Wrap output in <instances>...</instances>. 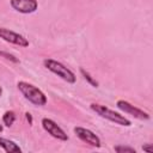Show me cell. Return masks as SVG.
Masks as SVG:
<instances>
[{
  "mask_svg": "<svg viewBox=\"0 0 153 153\" xmlns=\"http://www.w3.org/2000/svg\"><path fill=\"white\" fill-rule=\"evenodd\" d=\"M0 147H2V149L5 152H8V153H17V152H22V148L13 141L11 140H7V139H4V137H0Z\"/></svg>",
  "mask_w": 153,
  "mask_h": 153,
  "instance_id": "obj_9",
  "label": "cell"
},
{
  "mask_svg": "<svg viewBox=\"0 0 153 153\" xmlns=\"http://www.w3.org/2000/svg\"><path fill=\"white\" fill-rule=\"evenodd\" d=\"M142 149H143L145 152H147V153H153V147H152V145H151V143L143 145V146H142Z\"/></svg>",
  "mask_w": 153,
  "mask_h": 153,
  "instance_id": "obj_14",
  "label": "cell"
},
{
  "mask_svg": "<svg viewBox=\"0 0 153 153\" xmlns=\"http://www.w3.org/2000/svg\"><path fill=\"white\" fill-rule=\"evenodd\" d=\"M80 73H81V75L84 76V79L87 80V82H88L91 86H93V87H98V81H97L96 79H93L92 75H91L88 72H86L84 68H80Z\"/></svg>",
  "mask_w": 153,
  "mask_h": 153,
  "instance_id": "obj_11",
  "label": "cell"
},
{
  "mask_svg": "<svg viewBox=\"0 0 153 153\" xmlns=\"http://www.w3.org/2000/svg\"><path fill=\"white\" fill-rule=\"evenodd\" d=\"M0 38H2L4 41H6L11 44H14V45H19L23 48L29 47V41L23 35L14 32L6 27H1V26H0Z\"/></svg>",
  "mask_w": 153,
  "mask_h": 153,
  "instance_id": "obj_7",
  "label": "cell"
},
{
  "mask_svg": "<svg viewBox=\"0 0 153 153\" xmlns=\"http://www.w3.org/2000/svg\"><path fill=\"white\" fill-rule=\"evenodd\" d=\"M0 56L5 57L6 60H10V61H12V62H14V63H19V60H18L14 55H12V54H10V53H6V51L0 50Z\"/></svg>",
  "mask_w": 153,
  "mask_h": 153,
  "instance_id": "obj_13",
  "label": "cell"
},
{
  "mask_svg": "<svg viewBox=\"0 0 153 153\" xmlns=\"http://www.w3.org/2000/svg\"><path fill=\"white\" fill-rule=\"evenodd\" d=\"M2 130H4V128H2V126H1V124H0V133H1V131H2Z\"/></svg>",
  "mask_w": 153,
  "mask_h": 153,
  "instance_id": "obj_17",
  "label": "cell"
},
{
  "mask_svg": "<svg viewBox=\"0 0 153 153\" xmlns=\"http://www.w3.org/2000/svg\"><path fill=\"white\" fill-rule=\"evenodd\" d=\"M17 87L19 90V92L24 96V98L26 100H29L30 103H32L33 105H45L47 104V96L35 85L26 82V81H18Z\"/></svg>",
  "mask_w": 153,
  "mask_h": 153,
  "instance_id": "obj_1",
  "label": "cell"
},
{
  "mask_svg": "<svg viewBox=\"0 0 153 153\" xmlns=\"http://www.w3.org/2000/svg\"><path fill=\"white\" fill-rule=\"evenodd\" d=\"M25 116H26V120H27L29 124H32V116H31V114L26 112V114H25Z\"/></svg>",
  "mask_w": 153,
  "mask_h": 153,
  "instance_id": "obj_15",
  "label": "cell"
},
{
  "mask_svg": "<svg viewBox=\"0 0 153 153\" xmlns=\"http://www.w3.org/2000/svg\"><path fill=\"white\" fill-rule=\"evenodd\" d=\"M43 65L48 71H50L51 73H54L55 75H57L62 80H65L66 82L75 84V81H76L75 74L69 68H67L65 65H62L61 62H59L54 59H45L43 61Z\"/></svg>",
  "mask_w": 153,
  "mask_h": 153,
  "instance_id": "obj_3",
  "label": "cell"
},
{
  "mask_svg": "<svg viewBox=\"0 0 153 153\" xmlns=\"http://www.w3.org/2000/svg\"><path fill=\"white\" fill-rule=\"evenodd\" d=\"M114 149H115L117 153H123V152H127V153H136L135 148L129 147V146H122V145L115 146V147H114Z\"/></svg>",
  "mask_w": 153,
  "mask_h": 153,
  "instance_id": "obj_12",
  "label": "cell"
},
{
  "mask_svg": "<svg viewBox=\"0 0 153 153\" xmlns=\"http://www.w3.org/2000/svg\"><path fill=\"white\" fill-rule=\"evenodd\" d=\"M74 133L75 135L85 143L92 146V147H96V148H99L102 142H100V139L97 134H94L92 130L87 129V128H84V127H75L74 128Z\"/></svg>",
  "mask_w": 153,
  "mask_h": 153,
  "instance_id": "obj_6",
  "label": "cell"
},
{
  "mask_svg": "<svg viewBox=\"0 0 153 153\" xmlns=\"http://www.w3.org/2000/svg\"><path fill=\"white\" fill-rule=\"evenodd\" d=\"M90 108H91V110L94 111L97 115H99L100 117H103V118H105V120H108V121H110V122H112V123H115V124L123 126V127H130V126H131V122H130L127 117H124L123 115H121V114H118V112H116V111L109 109V108L105 106V105L97 104V103H92V104L90 105Z\"/></svg>",
  "mask_w": 153,
  "mask_h": 153,
  "instance_id": "obj_2",
  "label": "cell"
},
{
  "mask_svg": "<svg viewBox=\"0 0 153 153\" xmlns=\"http://www.w3.org/2000/svg\"><path fill=\"white\" fill-rule=\"evenodd\" d=\"M42 127L54 139H57L60 141H67L68 140V135L65 133V130L60 126H57V123L55 121L44 117V118H42Z\"/></svg>",
  "mask_w": 153,
  "mask_h": 153,
  "instance_id": "obj_4",
  "label": "cell"
},
{
  "mask_svg": "<svg viewBox=\"0 0 153 153\" xmlns=\"http://www.w3.org/2000/svg\"><path fill=\"white\" fill-rule=\"evenodd\" d=\"M16 121V114L13 111H6L2 115V122L6 127H11Z\"/></svg>",
  "mask_w": 153,
  "mask_h": 153,
  "instance_id": "obj_10",
  "label": "cell"
},
{
  "mask_svg": "<svg viewBox=\"0 0 153 153\" xmlns=\"http://www.w3.org/2000/svg\"><path fill=\"white\" fill-rule=\"evenodd\" d=\"M116 106H117L120 110H122L123 112L129 114V115L134 116V117L137 118V120H141V121H147V120H149L148 112H146V111H143V110L136 108L135 105L130 104L129 102H127V100H124V99L117 100V102H116Z\"/></svg>",
  "mask_w": 153,
  "mask_h": 153,
  "instance_id": "obj_5",
  "label": "cell"
},
{
  "mask_svg": "<svg viewBox=\"0 0 153 153\" xmlns=\"http://www.w3.org/2000/svg\"><path fill=\"white\" fill-rule=\"evenodd\" d=\"M1 94H2V87L0 86V97H1Z\"/></svg>",
  "mask_w": 153,
  "mask_h": 153,
  "instance_id": "obj_16",
  "label": "cell"
},
{
  "mask_svg": "<svg viewBox=\"0 0 153 153\" xmlns=\"http://www.w3.org/2000/svg\"><path fill=\"white\" fill-rule=\"evenodd\" d=\"M11 7L23 14H30L37 11L38 2L37 0H10Z\"/></svg>",
  "mask_w": 153,
  "mask_h": 153,
  "instance_id": "obj_8",
  "label": "cell"
}]
</instances>
